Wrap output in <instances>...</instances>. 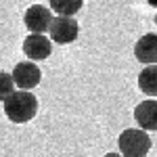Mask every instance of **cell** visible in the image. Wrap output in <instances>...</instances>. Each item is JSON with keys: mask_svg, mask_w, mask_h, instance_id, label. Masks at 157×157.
I'll return each instance as SVG.
<instances>
[{"mask_svg": "<svg viewBox=\"0 0 157 157\" xmlns=\"http://www.w3.org/2000/svg\"><path fill=\"white\" fill-rule=\"evenodd\" d=\"M103 157H124L121 153H107V155H103Z\"/></svg>", "mask_w": 157, "mask_h": 157, "instance_id": "4fadbf2b", "label": "cell"}, {"mask_svg": "<svg viewBox=\"0 0 157 157\" xmlns=\"http://www.w3.org/2000/svg\"><path fill=\"white\" fill-rule=\"evenodd\" d=\"M155 23H157V15H155Z\"/></svg>", "mask_w": 157, "mask_h": 157, "instance_id": "5bb4252c", "label": "cell"}, {"mask_svg": "<svg viewBox=\"0 0 157 157\" xmlns=\"http://www.w3.org/2000/svg\"><path fill=\"white\" fill-rule=\"evenodd\" d=\"M147 4H149V6H153V9H157V0H147Z\"/></svg>", "mask_w": 157, "mask_h": 157, "instance_id": "7c38bea8", "label": "cell"}, {"mask_svg": "<svg viewBox=\"0 0 157 157\" xmlns=\"http://www.w3.org/2000/svg\"><path fill=\"white\" fill-rule=\"evenodd\" d=\"M48 34L55 44H71L73 40L80 36V25L73 17L55 15L48 25Z\"/></svg>", "mask_w": 157, "mask_h": 157, "instance_id": "3957f363", "label": "cell"}, {"mask_svg": "<svg viewBox=\"0 0 157 157\" xmlns=\"http://www.w3.org/2000/svg\"><path fill=\"white\" fill-rule=\"evenodd\" d=\"M117 145L124 157H147L151 151V138L143 128H128L120 134Z\"/></svg>", "mask_w": 157, "mask_h": 157, "instance_id": "7a4b0ae2", "label": "cell"}, {"mask_svg": "<svg viewBox=\"0 0 157 157\" xmlns=\"http://www.w3.org/2000/svg\"><path fill=\"white\" fill-rule=\"evenodd\" d=\"M15 88H17V86H15V82H13V75H11V73L0 71V103L9 97Z\"/></svg>", "mask_w": 157, "mask_h": 157, "instance_id": "8fae6325", "label": "cell"}, {"mask_svg": "<svg viewBox=\"0 0 157 157\" xmlns=\"http://www.w3.org/2000/svg\"><path fill=\"white\" fill-rule=\"evenodd\" d=\"M138 88L149 97H157V63L145 65V69L138 73Z\"/></svg>", "mask_w": 157, "mask_h": 157, "instance_id": "9c48e42d", "label": "cell"}, {"mask_svg": "<svg viewBox=\"0 0 157 157\" xmlns=\"http://www.w3.org/2000/svg\"><path fill=\"white\" fill-rule=\"evenodd\" d=\"M134 57L143 65L157 63V34H145L134 44Z\"/></svg>", "mask_w": 157, "mask_h": 157, "instance_id": "ba28073f", "label": "cell"}, {"mask_svg": "<svg viewBox=\"0 0 157 157\" xmlns=\"http://www.w3.org/2000/svg\"><path fill=\"white\" fill-rule=\"evenodd\" d=\"M50 9L55 11V15H67V17H73L75 13L82 9L84 0H48Z\"/></svg>", "mask_w": 157, "mask_h": 157, "instance_id": "30bf717a", "label": "cell"}, {"mask_svg": "<svg viewBox=\"0 0 157 157\" xmlns=\"http://www.w3.org/2000/svg\"><path fill=\"white\" fill-rule=\"evenodd\" d=\"M134 120L138 121V128L147 132H157V101H140L134 109Z\"/></svg>", "mask_w": 157, "mask_h": 157, "instance_id": "52a82bcc", "label": "cell"}, {"mask_svg": "<svg viewBox=\"0 0 157 157\" xmlns=\"http://www.w3.org/2000/svg\"><path fill=\"white\" fill-rule=\"evenodd\" d=\"M13 82L19 90H32L40 84L42 80V71L34 61H21L13 67Z\"/></svg>", "mask_w": 157, "mask_h": 157, "instance_id": "277c9868", "label": "cell"}, {"mask_svg": "<svg viewBox=\"0 0 157 157\" xmlns=\"http://www.w3.org/2000/svg\"><path fill=\"white\" fill-rule=\"evenodd\" d=\"M2 103H4V113L13 124H27L38 113V98L29 90H13Z\"/></svg>", "mask_w": 157, "mask_h": 157, "instance_id": "6da1fadb", "label": "cell"}, {"mask_svg": "<svg viewBox=\"0 0 157 157\" xmlns=\"http://www.w3.org/2000/svg\"><path fill=\"white\" fill-rule=\"evenodd\" d=\"M23 52L29 61H44L52 52V40L44 34H29L23 40Z\"/></svg>", "mask_w": 157, "mask_h": 157, "instance_id": "8992f818", "label": "cell"}, {"mask_svg": "<svg viewBox=\"0 0 157 157\" xmlns=\"http://www.w3.org/2000/svg\"><path fill=\"white\" fill-rule=\"evenodd\" d=\"M23 21H25V27L32 34H46L50 21H52V13H50V9L42 6V4H34L25 11Z\"/></svg>", "mask_w": 157, "mask_h": 157, "instance_id": "5b68a950", "label": "cell"}]
</instances>
